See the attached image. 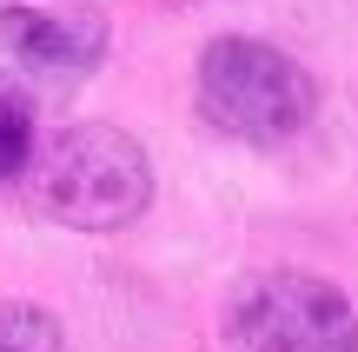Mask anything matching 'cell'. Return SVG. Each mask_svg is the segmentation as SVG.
<instances>
[{"label": "cell", "mask_w": 358, "mask_h": 352, "mask_svg": "<svg viewBox=\"0 0 358 352\" xmlns=\"http://www.w3.org/2000/svg\"><path fill=\"white\" fill-rule=\"evenodd\" d=\"M232 352H358L352 300L319 273H259L232 300Z\"/></svg>", "instance_id": "obj_3"}, {"label": "cell", "mask_w": 358, "mask_h": 352, "mask_svg": "<svg viewBox=\"0 0 358 352\" xmlns=\"http://www.w3.org/2000/svg\"><path fill=\"white\" fill-rule=\"evenodd\" d=\"M34 199L73 233H120L153 206V160L127 127L80 120L60 127L34 160Z\"/></svg>", "instance_id": "obj_1"}, {"label": "cell", "mask_w": 358, "mask_h": 352, "mask_svg": "<svg viewBox=\"0 0 358 352\" xmlns=\"http://www.w3.org/2000/svg\"><path fill=\"white\" fill-rule=\"evenodd\" d=\"M0 352H66V339H60V319H53L47 306L0 300Z\"/></svg>", "instance_id": "obj_5"}, {"label": "cell", "mask_w": 358, "mask_h": 352, "mask_svg": "<svg viewBox=\"0 0 358 352\" xmlns=\"http://www.w3.org/2000/svg\"><path fill=\"white\" fill-rule=\"evenodd\" d=\"M106 53V13L87 0L0 7V66L20 80H80Z\"/></svg>", "instance_id": "obj_4"}, {"label": "cell", "mask_w": 358, "mask_h": 352, "mask_svg": "<svg viewBox=\"0 0 358 352\" xmlns=\"http://www.w3.org/2000/svg\"><path fill=\"white\" fill-rule=\"evenodd\" d=\"M319 106L312 73L272 40L226 34L199 53V113L232 140H285Z\"/></svg>", "instance_id": "obj_2"}, {"label": "cell", "mask_w": 358, "mask_h": 352, "mask_svg": "<svg viewBox=\"0 0 358 352\" xmlns=\"http://www.w3.org/2000/svg\"><path fill=\"white\" fill-rule=\"evenodd\" d=\"M27 167H34V113H27V100L0 93V186L20 180Z\"/></svg>", "instance_id": "obj_6"}]
</instances>
